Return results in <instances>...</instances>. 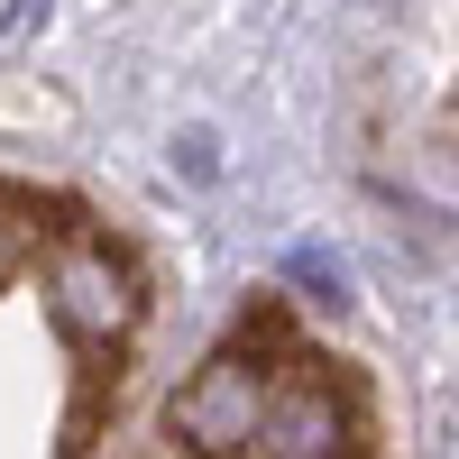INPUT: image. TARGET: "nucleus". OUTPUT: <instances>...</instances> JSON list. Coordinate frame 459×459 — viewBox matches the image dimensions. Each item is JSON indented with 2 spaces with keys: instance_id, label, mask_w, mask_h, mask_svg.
Here are the masks:
<instances>
[{
  "instance_id": "1",
  "label": "nucleus",
  "mask_w": 459,
  "mask_h": 459,
  "mask_svg": "<svg viewBox=\"0 0 459 459\" xmlns=\"http://www.w3.org/2000/svg\"><path fill=\"white\" fill-rule=\"evenodd\" d=\"M266 395H276V368H266L257 331H248V340L212 350V359H203V368L175 386V404H166V432H175L184 450H194V459H248Z\"/></svg>"
},
{
  "instance_id": "2",
  "label": "nucleus",
  "mask_w": 459,
  "mask_h": 459,
  "mask_svg": "<svg viewBox=\"0 0 459 459\" xmlns=\"http://www.w3.org/2000/svg\"><path fill=\"white\" fill-rule=\"evenodd\" d=\"M47 313H56V331L74 340V350H120L129 322H138V276H129V257L101 248V239H65V248L47 257Z\"/></svg>"
},
{
  "instance_id": "3",
  "label": "nucleus",
  "mask_w": 459,
  "mask_h": 459,
  "mask_svg": "<svg viewBox=\"0 0 459 459\" xmlns=\"http://www.w3.org/2000/svg\"><path fill=\"white\" fill-rule=\"evenodd\" d=\"M359 404H350V386H340L331 368H303V377H285L276 395H266V413H257V459H359Z\"/></svg>"
}]
</instances>
